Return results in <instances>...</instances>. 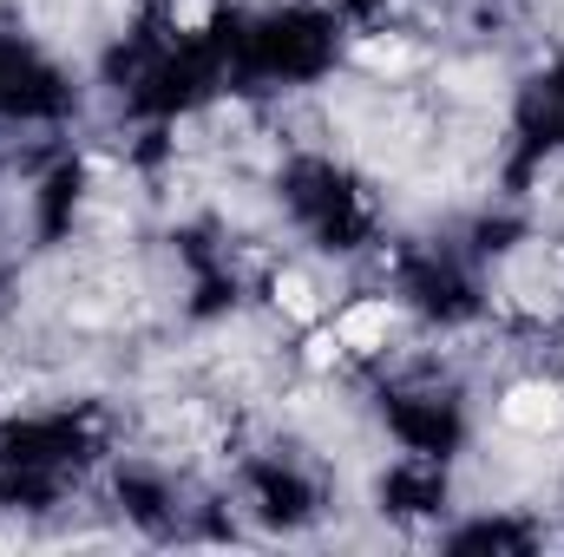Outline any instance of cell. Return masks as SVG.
Listing matches in <instances>:
<instances>
[{"instance_id":"6da1fadb","label":"cell","mask_w":564,"mask_h":557,"mask_svg":"<svg viewBox=\"0 0 564 557\" xmlns=\"http://www.w3.org/2000/svg\"><path fill=\"white\" fill-rule=\"evenodd\" d=\"M499 419L512 426V433H558L564 426V394L552 387V381H519L506 401H499Z\"/></svg>"},{"instance_id":"7a4b0ae2","label":"cell","mask_w":564,"mask_h":557,"mask_svg":"<svg viewBox=\"0 0 564 557\" xmlns=\"http://www.w3.org/2000/svg\"><path fill=\"white\" fill-rule=\"evenodd\" d=\"M388 328H394V308H388V302H355V308L335 315V335H341L348 354H375V348H388Z\"/></svg>"},{"instance_id":"3957f363","label":"cell","mask_w":564,"mask_h":557,"mask_svg":"<svg viewBox=\"0 0 564 557\" xmlns=\"http://www.w3.org/2000/svg\"><path fill=\"white\" fill-rule=\"evenodd\" d=\"M355 66L388 79V73H408V66H414V46H408V40H361V46H355Z\"/></svg>"},{"instance_id":"277c9868","label":"cell","mask_w":564,"mask_h":557,"mask_svg":"<svg viewBox=\"0 0 564 557\" xmlns=\"http://www.w3.org/2000/svg\"><path fill=\"white\" fill-rule=\"evenodd\" d=\"M276 308H282V315H295V321H315V315H322L315 282L295 276V270H289V276H276Z\"/></svg>"},{"instance_id":"5b68a950","label":"cell","mask_w":564,"mask_h":557,"mask_svg":"<svg viewBox=\"0 0 564 557\" xmlns=\"http://www.w3.org/2000/svg\"><path fill=\"white\" fill-rule=\"evenodd\" d=\"M341 354H348V348H341V335H335V328H315V335H308V348H302L308 374H328V368H335Z\"/></svg>"},{"instance_id":"8992f818","label":"cell","mask_w":564,"mask_h":557,"mask_svg":"<svg viewBox=\"0 0 564 557\" xmlns=\"http://www.w3.org/2000/svg\"><path fill=\"white\" fill-rule=\"evenodd\" d=\"M210 13H217V0H171V26L177 33H204Z\"/></svg>"}]
</instances>
